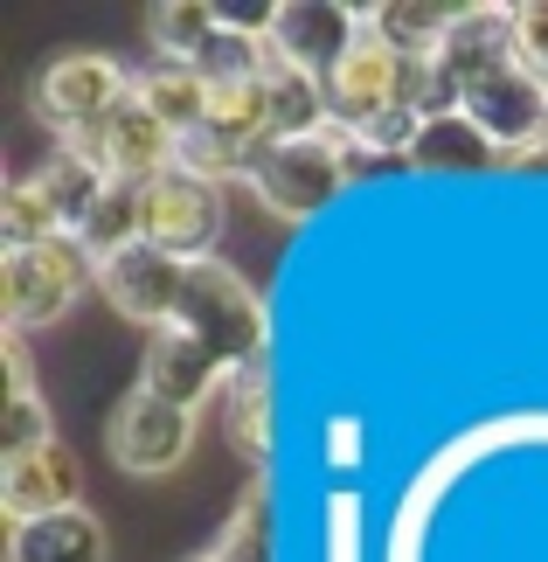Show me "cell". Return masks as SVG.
<instances>
[{
  "label": "cell",
  "instance_id": "23",
  "mask_svg": "<svg viewBox=\"0 0 548 562\" xmlns=\"http://www.w3.org/2000/svg\"><path fill=\"white\" fill-rule=\"evenodd\" d=\"M209 562H278V542H271V486L265 480H250V493L236 501L223 535L209 542Z\"/></svg>",
  "mask_w": 548,
  "mask_h": 562
},
{
  "label": "cell",
  "instance_id": "1",
  "mask_svg": "<svg viewBox=\"0 0 548 562\" xmlns=\"http://www.w3.org/2000/svg\"><path fill=\"white\" fill-rule=\"evenodd\" d=\"M174 327H188L202 348L223 361V369H257L271 348V313H265V299L250 292V278L223 265V257H202V265L188 271V306Z\"/></svg>",
  "mask_w": 548,
  "mask_h": 562
},
{
  "label": "cell",
  "instance_id": "14",
  "mask_svg": "<svg viewBox=\"0 0 548 562\" xmlns=\"http://www.w3.org/2000/svg\"><path fill=\"white\" fill-rule=\"evenodd\" d=\"M0 507L8 521H42V514H63V507H83V465L70 445H42V451H21V459H0Z\"/></svg>",
  "mask_w": 548,
  "mask_h": 562
},
{
  "label": "cell",
  "instance_id": "26",
  "mask_svg": "<svg viewBox=\"0 0 548 562\" xmlns=\"http://www.w3.org/2000/svg\"><path fill=\"white\" fill-rule=\"evenodd\" d=\"M56 445V417L42 396H8V417H0V459H21V451Z\"/></svg>",
  "mask_w": 548,
  "mask_h": 562
},
{
  "label": "cell",
  "instance_id": "17",
  "mask_svg": "<svg viewBox=\"0 0 548 562\" xmlns=\"http://www.w3.org/2000/svg\"><path fill=\"white\" fill-rule=\"evenodd\" d=\"M133 98L167 125L174 139H188V133H202V125H209V77L188 70V63H153V70H139Z\"/></svg>",
  "mask_w": 548,
  "mask_h": 562
},
{
  "label": "cell",
  "instance_id": "19",
  "mask_svg": "<svg viewBox=\"0 0 548 562\" xmlns=\"http://www.w3.org/2000/svg\"><path fill=\"white\" fill-rule=\"evenodd\" d=\"M265 83H271V139H313L334 125V112H326V77H305V70L271 56Z\"/></svg>",
  "mask_w": 548,
  "mask_h": 562
},
{
  "label": "cell",
  "instance_id": "28",
  "mask_svg": "<svg viewBox=\"0 0 548 562\" xmlns=\"http://www.w3.org/2000/svg\"><path fill=\"white\" fill-rule=\"evenodd\" d=\"M355 501H334V521H326V555L334 562H361V535H355Z\"/></svg>",
  "mask_w": 548,
  "mask_h": 562
},
{
  "label": "cell",
  "instance_id": "16",
  "mask_svg": "<svg viewBox=\"0 0 548 562\" xmlns=\"http://www.w3.org/2000/svg\"><path fill=\"white\" fill-rule=\"evenodd\" d=\"M451 21H458L451 0H376V8H368V35H382L389 49L410 56V63H430L445 49Z\"/></svg>",
  "mask_w": 548,
  "mask_h": 562
},
{
  "label": "cell",
  "instance_id": "20",
  "mask_svg": "<svg viewBox=\"0 0 548 562\" xmlns=\"http://www.w3.org/2000/svg\"><path fill=\"white\" fill-rule=\"evenodd\" d=\"M77 244L98 257H119V250H139L146 244V188H133V181H104V194H98V209L83 215V229H77Z\"/></svg>",
  "mask_w": 548,
  "mask_h": 562
},
{
  "label": "cell",
  "instance_id": "29",
  "mask_svg": "<svg viewBox=\"0 0 548 562\" xmlns=\"http://www.w3.org/2000/svg\"><path fill=\"white\" fill-rule=\"evenodd\" d=\"M8 396H35V369H29V334H14L8 327Z\"/></svg>",
  "mask_w": 548,
  "mask_h": 562
},
{
  "label": "cell",
  "instance_id": "24",
  "mask_svg": "<svg viewBox=\"0 0 548 562\" xmlns=\"http://www.w3.org/2000/svg\"><path fill=\"white\" fill-rule=\"evenodd\" d=\"M35 181L49 188V202H56V215H63V229H70V236L83 229V215H91L98 194H104V175L77 154V146H56V154L35 167Z\"/></svg>",
  "mask_w": 548,
  "mask_h": 562
},
{
  "label": "cell",
  "instance_id": "4",
  "mask_svg": "<svg viewBox=\"0 0 548 562\" xmlns=\"http://www.w3.org/2000/svg\"><path fill=\"white\" fill-rule=\"evenodd\" d=\"M133 83L139 70H125L119 56H104V49H70V56H56V63H42L35 83H29V112L56 133V146H70L83 139L98 119H112L125 98H133Z\"/></svg>",
  "mask_w": 548,
  "mask_h": 562
},
{
  "label": "cell",
  "instance_id": "8",
  "mask_svg": "<svg viewBox=\"0 0 548 562\" xmlns=\"http://www.w3.org/2000/svg\"><path fill=\"white\" fill-rule=\"evenodd\" d=\"M104 445H112V459L133 472V480H160V472H174L194 451V409H174L160 403L153 389H125L112 424H104Z\"/></svg>",
  "mask_w": 548,
  "mask_h": 562
},
{
  "label": "cell",
  "instance_id": "2",
  "mask_svg": "<svg viewBox=\"0 0 548 562\" xmlns=\"http://www.w3.org/2000/svg\"><path fill=\"white\" fill-rule=\"evenodd\" d=\"M355 181V133L326 125L313 139H265V154L250 167V188L278 223H313L334 194Z\"/></svg>",
  "mask_w": 548,
  "mask_h": 562
},
{
  "label": "cell",
  "instance_id": "6",
  "mask_svg": "<svg viewBox=\"0 0 548 562\" xmlns=\"http://www.w3.org/2000/svg\"><path fill=\"white\" fill-rule=\"evenodd\" d=\"M458 112H466L514 167H528V154L548 133V83L514 56V63H500V70H487L479 83H466V104H458Z\"/></svg>",
  "mask_w": 548,
  "mask_h": 562
},
{
  "label": "cell",
  "instance_id": "7",
  "mask_svg": "<svg viewBox=\"0 0 548 562\" xmlns=\"http://www.w3.org/2000/svg\"><path fill=\"white\" fill-rule=\"evenodd\" d=\"M223 223H230V194L215 181H194V175H160L146 181V244L181 257V265H202L223 244Z\"/></svg>",
  "mask_w": 548,
  "mask_h": 562
},
{
  "label": "cell",
  "instance_id": "31",
  "mask_svg": "<svg viewBox=\"0 0 548 562\" xmlns=\"http://www.w3.org/2000/svg\"><path fill=\"white\" fill-rule=\"evenodd\" d=\"M528 167H548V133H541V146H535V154H528Z\"/></svg>",
  "mask_w": 548,
  "mask_h": 562
},
{
  "label": "cell",
  "instance_id": "3",
  "mask_svg": "<svg viewBox=\"0 0 548 562\" xmlns=\"http://www.w3.org/2000/svg\"><path fill=\"white\" fill-rule=\"evenodd\" d=\"M98 285V257L77 236H49V244H8L0 257V313L14 334L49 327L56 313H70L83 292Z\"/></svg>",
  "mask_w": 548,
  "mask_h": 562
},
{
  "label": "cell",
  "instance_id": "13",
  "mask_svg": "<svg viewBox=\"0 0 548 562\" xmlns=\"http://www.w3.org/2000/svg\"><path fill=\"white\" fill-rule=\"evenodd\" d=\"M521 8H500V0H479V8H458L445 49L430 56V70L451 83L458 98H466V83H479L487 70H500V63L521 56Z\"/></svg>",
  "mask_w": 548,
  "mask_h": 562
},
{
  "label": "cell",
  "instance_id": "11",
  "mask_svg": "<svg viewBox=\"0 0 548 562\" xmlns=\"http://www.w3.org/2000/svg\"><path fill=\"white\" fill-rule=\"evenodd\" d=\"M368 35V8H340V0H278L271 56L292 63L305 77H334L340 56Z\"/></svg>",
  "mask_w": 548,
  "mask_h": 562
},
{
  "label": "cell",
  "instance_id": "21",
  "mask_svg": "<svg viewBox=\"0 0 548 562\" xmlns=\"http://www.w3.org/2000/svg\"><path fill=\"white\" fill-rule=\"evenodd\" d=\"M223 424H230V438H236V451H244L250 465H271V361L230 375Z\"/></svg>",
  "mask_w": 548,
  "mask_h": 562
},
{
  "label": "cell",
  "instance_id": "5",
  "mask_svg": "<svg viewBox=\"0 0 548 562\" xmlns=\"http://www.w3.org/2000/svg\"><path fill=\"white\" fill-rule=\"evenodd\" d=\"M424 83H430V63H410V56L389 49L382 35H361L355 49L340 56V70L326 77V112H334L340 133H361L368 119L396 112V104L424 112Z\"/></svg>",
  "mask_w": 548,
  "mask_h": 562
},
{
  "label": "cell",
  "instance_id": "22",
  "mask_svg": "<svg viewBox=\"0 0 548 562\" xmlns=\"http://www.w3.org/2000/svg\"><path fill=\"white\" fill-rule=\"evenodd\" d=\"M146 35L160 63H188V70H202V56L215 49V0H160V8H146Z\"/></svg>",
  "mask_w": 548,
  "mask_h": 562
},
{
  "label": "cell",
  "instance_id": "25",
  "mask_svg": "<svg viewBox=\"0 0 548 562\" xmlns=\"http://www.w3.org/2000/svg\"><path fill=\"white\" fill-rule=\"evenodd\" d=\"M0 236H8V244H49V236H70L63 215H56V202H49V188H42L35 175H21L8 194H0Z\"/></svg>",
  "mask_w": 548,
  "mask_h": 562
},
{
  "label": "cell",
  "instance_id": "18",
  "mask_svg": "<svg viewBox=\"0 0 548 562\" xmlns=\"http://www.w3.org/2000/svg\"><path fill=\"white\" fill-rule=\"evenodd\" d=\"M410 167H424V175H458V167H514V160L500 154L466 112H445V119H424Z\"/></svg>",
  "mask_w": 548,
  "mask_h": 562
},
{
  "label": "cell",
  "instance_id": "10",
  "mask_svg": "<svg viewBox=\"0 0 548 562\" xmlns=\"http://www.w3.org/2000/svg\"><path fill=\"white\" fill-rule=\"evenodd\" d=\"M188 271H194V265H181V257L139 244V250L104 257V265H98V292L112 299L125 319H139L146 334H160V327H174V319H181V306H188Z\"/></svg>",
  "mask_w": 548,
  "mask_h": 562
},
{
  "label": "cell",
  "instance_id": "9",
  "mask_svg": "<svg viewBox=\"0 0 548 562\" xmlns=\"http://www.w3.org/2000/svg\"><path fill=\"white\" fill-rule=\"evenodd\" d=\"M70 146H77V154L98 167L104 181H133V188H146V181L174 175V146H181V139H174V133H167V125L146 112L139 98H125L112 119H98L91 133L70 139Z\"/></svg>",
  "mask_w": 548,
  "mask_h": 562
},
{
  "label": "cell",
  "instance_id": "15",
  "mask_svg": "<svg viewBox=\"0 0 548 562\" xmlns=\"http://www.w3.org/2000/svg\"><path fill=\"white\" fill-rule=\"evenodd\" d=\"M8 562H104V521L91 507H63L8 535Z\"/></svg>",
  "mask_w": 548,
  "mask_h": 562
},
{
  "label": "cell",
  "instance_id": "12",
  "mask_svg": "<svg viewBox=\"0 0 548 562\" xmlns=\"http://www.w3.org/2000/svg\"><path fill=\"white\" fill-rule=\"evenodd\" d=\"M139 389H153V396L174 403V409H202V403H223L230 369H223V361H215L188 327H160V334H146Z\"/></svg>",
  "mask_w": 548,
  "mask_h": 562
},
{
  "label": "cell",
  "instance_id": "27",
  "mask_svg": "<svg viewBox=\"0 0 548 562\" xmlns=\"http://www.w3.org/2000/svg\"><path fill=\"white\" fill-rule=\"evenodd\" d=\"M521 63H528V70L548 83V0H528V8H521Z\"/></svg>",
  "mask_w": 548,
  "mask_h": 562
},
{
  "label": "cell",
  "instance_id": "30",
  "mask_svg": "<svg viewBox=\"0 0 548 562\" xmlns=\"http://www.w3.org/2000/svg\"><path fill=\"white\" fill-rule=\"evenodd\" d=\"M326 459H340V465L361 459V424L355 417H334V424H326Z\"/></svg>",
  "mask_w": 548,
  "mask_h": 562
}]
</instances>
